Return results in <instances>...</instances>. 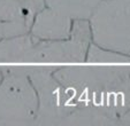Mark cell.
Wrapping results in <instances>:
<instances>
[{
  "instance_id": "cell-9",
  "label": "cell",
  "mask_w": 130,
  "mask_h": 126,
  "mask_svg": "<svg viewBox=\"0 0 130 126\" xmlns=\"http://www.w3.org/2000/svg\"><path fill=\"white\" fill-rule=\"evenodd\" d=\"M45 6L73 19H89L101 0H44Z\"/></svg>"
},
{
  "instance_id": "cell-3",
  "label": "cell",
  "mask_w": 130,
  "mask_h": 126,
  "mask_svg": "<svg viewBox=\"0 0 130 126\" xmlns=\"http://www.w3.org/2000/svg\"><path fill=\"white\" fill-rule=\"evenodd\" d=\"M57 66H27V72L38 96V116L35 126H66L81 106L74 95L54 77Z\"/></svg>"
},
{
  "instance_id": "cell-2",
  "label": "cell",
  "mask_w": 130,
  "mask_h": 126,
  "mask_svg": "<svg viewBox=\"0 0 130 126\" xmlns=\"http://www.w3.org/2000/svg\"><path fill=\"white\" fill-rule=\"evenodd\" d=\"M0 125L35 126L38 96L27 66H0Z\"/></svg>"
},
{
  "instance_id": "cell-8",
  "label": "cell",
  "mask_w": 130,
  "mask_h": 126,
  "mask_svg": "<svg viewBox=\"0 0 130 126\" xmlns=\"http://www.w3.org/2000/svg\"><path fill=\"white\" fill-rule=\"evenodd\" d=\"M36 38L30 33L0 39V63H24Z\"/></svg>"
},
{
  "instance_id": "cell-1",
  "label": "cell",
  "mask_w": 130,
  "mask_h": 126,
  "mask_svg": "<svg viewBox=\"0 0 130 126\" xmlns=\"http://www.w3.org/2000/svg\"><path fill=\"white\" fill-rule=\"evenodd\" d=\"M54 77L81 104L119 119L130 109V63L110 67L58 66Z\"/></svg>"
},
{
  "instance_id": "cell-6",
  "label": "cell",
  "mask_w": 130,
  "mask_h": 126,
  "mask_svg": "<svg viewBox=\"0 0 130 126\" xmlns=\"http://www.w3.org/2000/svg\"><path fill=\"white\" fill-rule=\"evenodd\" d=\"M71 24V17L45 6L35 15L29 33L38 40H61L70 36Z\"/></svg>"
},
{
  "instance_id": "cell-4",
  "label": "cell",
  "mask_w": 130,
  "mask_h": 126,
  "mask_svg": "<svg viewBox=\"0 0 130 126\" xmlns=\"http://www.w3.org/2000/svg\"><path fill=\"white\" fill-rule=\"evenodd\" d=\"M89 22L92 43L130 56V0H101Z\"/></svg>"
},
{
  "instance_id": "cell-5",
  "label": "cell",
  "mask_w": 130,
  "mask_h": 126,
  "mask_svg": "<svg viewBox=\"0 0 130 126\" xmlns=\"http://www.w3.org/2000/svg\"><path fill=\"white\" fill-rule=\"evenodd\" d=\"M89 45V41L81 40L71 34L61 40L36 39L25 55L24 63H82L85 62Z\"/></svg>"
},
{
  "instance_id": "cell-10",
  "label": "cell",
  "mask_w": 130,
  "mask_h": 126,
  "mask_svg": "<svg viewBox=\"0 0 130 126\" xmlns=\"http://www.w3.org/2000/svg\"><path fill=\"white\" fill-rule=\"evenodd\" d=\"M85 62L88 63H112V64H123L130 63V56L109 48L99 46L94 43H90L86 49Z\"/></svg>"
},
{
  "instance_id": "cell-11",
  "label": "cell",
  "mask_w": 130,
  "mask_h": 126,
  "mask_svg": "<svg viewBox=\"0 0 130 126\" xmlns=\"http://www.w3.org/2000/svg\"><path fill=\"white\" fill-rule=\"evenodd\" d=\"M118 125H122V126H129L130 125V109L120 117Z\"/></svg>"
},
{
  "instance_id": "cell-7",
  "label": "cell",
  "mask_w": 130,
  "mask_h": 126,
  "mask_svg": "<svg viewBox=\"0 0 130 126\" xmlns=\"http://www.w3.org/2000/svg\"><path fill=\"white\" fill-rule=\"evenodd\" d=\"M37 13L20 0H0L1 38L29 33Z\"/></svg>"
},
{
  "instance_id": "cell-13",
  "label": "cell",
  "mask_w": 130,
  "mask_h": 126,
  "mask_svg": "<svg viewBox=\"0 0 130 126\" xmlns=\"http://www.w3.org/2000/svg\"><path fill=\"white\" fill-rule=\"evenodd\" d=\"M0 39H1V31H0Z\"/></svg>"
},
{
  "instance_id": "cell-12",
  "label": "cell",
  "mask_w": 130,
  "mask_h": 126,
  "mask_svg": "<svg viewBox=\"0 0 130 126\" xmlns=\"http://www.w3.org/2000/svg\"><path fill=\"white\" fill-rule=\"evenodd\" d=\"M1 77H3V71H1V67H0V79H1Z\"/></svg>"
}]
</instances>
